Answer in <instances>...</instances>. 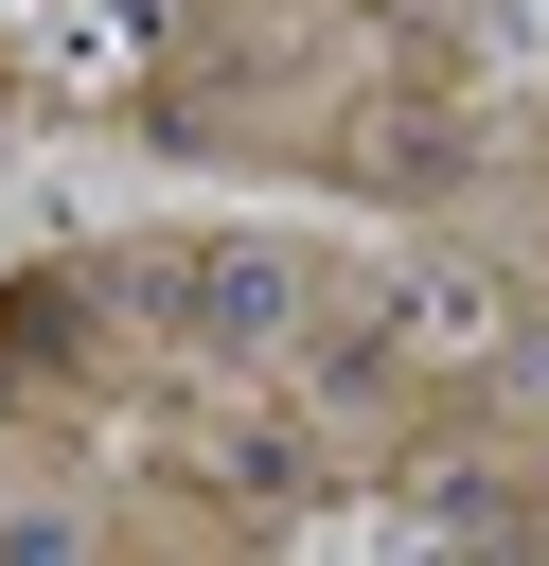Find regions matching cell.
<instances>
[{
    "label": "cell",
    "mask_w": 549,
    "mask_h": 566,
    "mask_svg": "<svg viewBox=\"0 0 549 566\" xmlns=\"http://www.w3.org/2000/svg\"><path fill=\"white\" fill-rule=\"evenodd\" d=\"M283 318H301V301H283V265H266V248H213V265H195V336H230V354H248V336H283Z\"/></svg>",
    "instance_id": "cell-1"
},
{
    "label": "cell",
    "mask_w": 549,
    "mask_h": 566,
    "mask_svg": "<svg viewBox=\"0 0 549 566\" xmlns=\"http://www.w3.org/2000/svg\"><path fill=\"white\" fill-rule=\"evenodd\" d=\"M0 566H89V531L71 513H0Z\"/></svg>",
    "instance_id": "cell-2"
}]
</instances>
